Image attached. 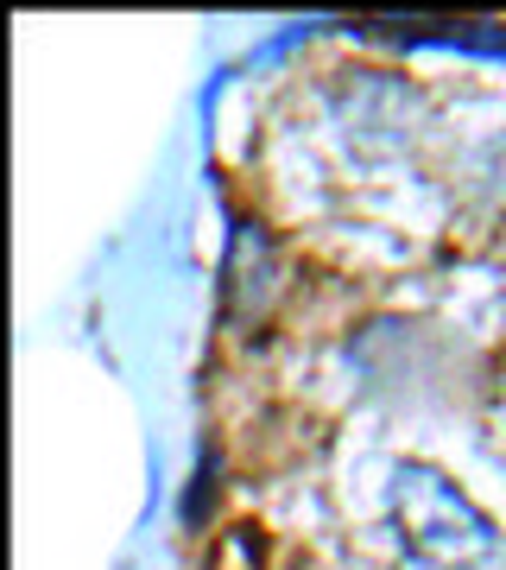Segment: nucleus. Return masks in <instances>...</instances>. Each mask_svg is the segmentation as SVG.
<instances>
[{
    "label": "nucleus",
    "instance_id": "3",
    "mask_svg": "<svg viewBox=\"0 0 506 570\" xmlns=\"http://www.w3.org/2000/svg\"><path fill=\"white\" fill-rule=\"evenodd\" d=\"M374 39H405V45H468V51H506V26L494 20H361Z\"/></svg>",
    "mask_w": 506,
    "mask_h": 570
},
{
    "label": "nucleus",
    "instance_id": "1",
    "mask_svg": "<svg viewBox=\"0 0 506 570\" xmlns=\"http://www.w3.org/2000/svg\"><path fill=\"white\" fill-rule=\"evenodd\" d=\"M393 520H399L405 546L437 570H482L500 558L494 520L449 482L444 469H430V463L393 469Z\"/></svg>",
    "mask_w": 506,
    "mask_h": 570
},
{
    "label": "nucleus",
    "instance_id": "2",
    "mask_svg": "<svg viewBox=\"0 0 506 570\" xmlns=\"http://www.w3.org/2000/svg\"><path fill=\"white\" fill-rule=\"evenodd\" d=\"M272 298H279V261H272V242H266L260 223H235V235H228V266H222V311L228 324H266V311H272Z\"/></svg>",
    "mask_w": 506,
    "mask_h": 570
}]
</instances>
